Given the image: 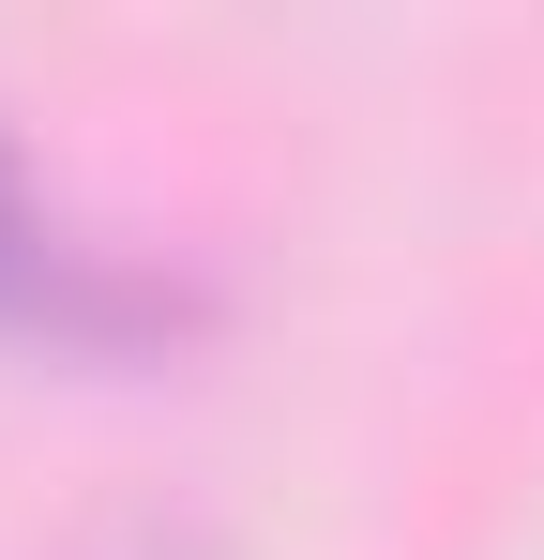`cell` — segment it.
<instances>
[{
	"instance_id": "obj_1",
	"label": "cell",
	"mask_w": 544,
	"mask_h": 560,
	"mask_svg": "<svg viewBox=\"0 0 544 560\" xmlns=\"http://www.w3.org/2000/svg\"><path fill=\"white\" fill-rule=\"evenodd\" d=\"M46 303H91V258L31 212V183H15V152H0V318H46Z\"/></svg>"
}]
</instances>
